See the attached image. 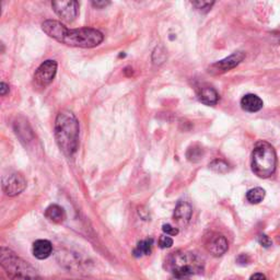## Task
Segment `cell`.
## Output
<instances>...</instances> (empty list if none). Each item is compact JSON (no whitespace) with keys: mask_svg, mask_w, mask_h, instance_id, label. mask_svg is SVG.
Masks as SVG:
<instances>
[{"mask_svg":"<svg viewBox=\"0 0 280 280\" xmlns=\"http://www.w3.org/2000/svg\"><path fill=\"white\" fill-rule=\"evenodd\" d=\"M42 30L55 41L71 47L92 48L103 42V34L95 29H68L56 20H46L42 24Z\"/></svg>","mask_w":280,"mask_h":280,"instance_id":"6da1fadb","label":"cell"},{"mask_svg":"<svg viewBox=\"0 0 280 280\" xmlns=\"http://www.w3.org/2000/svg\"><path fill=\"white\" fill-rule=\"evenodd\" d=\"M79 122L70 110L58 113L55 122V138L63 152L71 158L79 145Z\"/></svg>","mask_w":280,"mask_h":280,"instance_id":"7a4b0ae2","label":"cell"},{"mask_svg":"<svg viewBox=\"0 0 280 280\" xmlns=\"http://www.w3.org/2000/svg\"><path fill=\"white\" fill-rule=\"evenodd\" d=\"M277 155L273 147L266 141H258L252 152V171L260 179H267L275 173Z\"/></svg>","mask_w":280,"mask_h":280,"instance_id":"3957f363","label":"cell"},{"mask_svg":"<svg viewBox=\"0 0 280 280\" xmlns=\"http://www.w3.org/2000/svg\"><path fill=\"white\" fill-rule=\"evenodd\" d=\"M165 263L166 268L177 278L184 279L187 276L197 275L204 271L203 259L190 252L173 253Z\"/></svg>","mask_w":280,"mask_h":280,"instance_id":"277c9868","label":"cell"},{"mask_svg":"<svg viewBox=\"0 0 280 280\" xmlns=\"http://www.w3.org/2000/svg\"><path fill=\"white\" fill-rule=\"evenodd\" d=\"M57 73V63L55 61H46L38 67L34 74V83L38 88H46L54 80Z\"/></svg>","mask_w":280,"mask_h":280,"instance_id":"5b68a950","label":"cell"},{"mask_svg":"<svg viewBox=\"0 0 280 280\" xmlns=\"http://www.w3.org/2000/svg\"><path fill=\"white\" fill-rule=\"evenodd\" d=\"M55 14L60 17L62 20L66 22H73L79 14V4L75 0L69 2H53L51 3Z\"/></svg>","mask_w":280,"mask_h":280,"instance_id":"8992f818","label":"cell"},{"mask_svg":"<svg viewBox=\"0 0 280 280\" xmlns=\"http://www.w3.org/2000/svg\"><path fill=\"white\" fill-rule=\"evenodd\" d=\"M27 187V181L20 173H12L3 182V190L8 196H17L21 194Z\"/></svg>","mask_w":280,"mask_h":280,"instance_id":"52a82bcc","label":"cell"},{"mask_svg":"<svg viewBox=\"0 0 280 280\" xmlns=\"http://www.w3.org/2000/svg\"><path fill=\"white\" fill-rule=\"evenodd\" d=\"M244 57H245V55L243 51H236V53H233L229 57L225 58V60L211 65L212 70H210V71L211 73H213L214 71L216 74L225 73V71H228L234 67H237L238 65L244 60Z\"/></svg>","mask_w":280,"mask_h":280,"instance_id":"ba28073f","label":"cell"},{"mask_svg":"<svg viewBox=\"0 0 280 280\" xmlns=\"http://www.w3.org/2000/svg\"><path fill=\"white\" fill-rule=\"evenodd\" d=\"M206 247L208 252L212 254L213 256L219 257L222 256L228 251L229 245H228V241L223 236H221V234H212V236L208 239Z\"/></svg>","mask_w":280,"mask_h":280,"instance_id":"9c48e42d","label":"cell"},{"mask_svg":"<svg viewBox=\"0 0 280 280\" xmlns=\"http://www.w3.org/2000/svg\"><path fill=\"white\" fill-rule=\"evenodd\" d=\"M193 214V208L187 201H179L173 213L174 221L179 226H186L190 222Z\"/></svg>","mask_w":280,"mask_h":280,"instance_id":"30bf717a","label":"cell"},{"mask_svg":"<svg viewBox=\"0 0 280 280\" xmlns=\"http://www.w3.org/2000/svg\"><path fill=\"white\" fill-rule=\"evenodd\" d=\"M11 280H43L30 264H25L20 269L10 273Z\"/></svg>","mask_w":280,"mask_h":280,"instance_id":"8fae6325","label":"cell"},{"mask_svg":"<svg viewBox=\"0 0 280 280\" xmlns=\"http://www.w3.org/2000/svg\"><path fill=\"white\" fill-rule=\"evenodd\" d=\"M263 100L255 94H246L242 97V100H241V106H242V108L246 110V112L250 113L258 112L259 109L263 108Z\"/></svg>","mask_w":280,"mask_h":280,"instance_id":"7c38bea8","label":"cell"},{"mask_svg":"<svg viewBox=\"0 0 280 280\" xmlns=\"http://www.w3.org/2000/svg\"><path fill=\"white\" fill-rule=\"evenodd\" d=\"M53 252V245L47 240H37L33 244V255L37 259H46Z\"/></svg>","mask_w":280,"mask_h":280,"instance_id":"4fadbf2b","label":"cell"},{"mask_svg":"<svg viewBox=\"0 0 280 280\" xmlns=\"http://www.w3.org/2000/svg\"><path fill=\"white\" fill-rule=\"evenodd\" d=\"M198 99L206 105H214L219 101V94L216 90L211 87H204L199 90Z\"/></svg>","mask_w":280,"mask_h":280,"instance_id":"5bb4252c","label":"cell"},{"mask_svg":"<svg viewBox=\"0 0 280 280\" xmlns=\"http://www.w3.org/2000/svg\"><path fill=\"white\" fill-rule=\"evenodd\" d=\"M45 217L48 219L50 222L54 223H62L66 219V212L61 206L58 205H50L45 210Z\"/></svg>","mask_w":280,"mask_h":280,"instance_id":"9a60e30c","label":"cell"},{"mask_svg":"<svg viewBox=\"0 0 280 280\" xmlns=\"http://www.w3.org/2000/svg\"><path fill=\"white\" fill-rule=\"evenodd\" d=\"M152 244L153 240L152 239H147L144 241H140V242L137 244L136 249L134 250V255L136 257H141L145 255H149L151 253L152 250Z\"/></svg>","mask_w":280,"mask_h":280,"instance_id":"2e32d148","label":"cell"},{"mask_svg":"<svg viewBox=\"0 0 280 280\" xmlns=\"http://www.w3.org/2000/svg\"><path fill=\"white\" fill-rule=\"evenodd\" d=\"M265 190L262 187H255L246 193V199L251 204H259L265 198Z\"/></svg>","mask_w":280,"mask_h":280,"instance_id":"e0dca14e","label":"cell"},{"mask_svg":"<svg viewBox=\"0 0 280 280\" xmlns=\"http://www.w3.org/2000/svg\"><path fill=\"white\" fill-rule=\"evenodd\" d=\"M186 157L191 162H198L204 157L203 148L198 145H194V146L190 147L186 152Z\"/></svg>","mask_w":280,"mask_h":280,"instance_id":"ac0fdd59","label":"cell"},{"mask_svg":"<svg viewBox=\"0 0 280 280\" xmlns=\"http://www.w3.org/2000/svg\"><path fill=\"white\" fill-rule=\"evenodd\" d=\"M209 167L211 169L212 171L217 172L219 174H225V173L229 171V164H228L226 161L219 160V159L212 161L211 163L209 164Z\"/></svg>","mask_w":280,"mask_h":280,"instance_id":"d6986e66","label":"cell"},{"mask_svg":"<svg viewBox=\"0 0 280 280\" xmlns=\"http://www.w3.org/2000/svg\"><path fill=\"white\" fill-rule=\"evenodd\" d=\"M214 3L213 2H193L192 5L194 7H196V9L201 10V11H208Z\"/></svg>","mask_w":280,"mask_h":280,"instance_id":"ffe728a7","label":"cell"},{"mask_svg":"<svg viewBox=\"0 0 280 280\" xmlns=\"http://www.w3.org/2000/svg\"><path fill=\"white\" fill-rule=\"evenodd\" d=\"M173 245V240L167 236H161L159 240V246L161 249H170Z\"/></svg>","mask_w":280,"mask_h":280,"instance_id":"44dd1931","label":"cell"},{"mask_svg":"<svg viewBox=\"0 0 280 280\" xmlns=\"http://www.w3.org/2000/svg\"><path fill=\"white\" fill-rule=\"evenodd\" d=\"M162 230H163V232L166 234V236L175 237V236H178V234H179L178 228H174L171 225H164L163 227H162Z\"/></svg>","mask_w":280,"mask_h":280,"instance_id":"7402d4cb","label":"cell"},{"mask_svg":"<svg viewBox=\"0 0 280 280\" xmlns=\"http://www.w3.org/2000/svg\"><path fill=\"white\" fill-rule=\"evenodd\" d=\"M257 240H258V243L263 247H269L272 244L271 240L269 239V237H267L266 234H260Z\"/></svg>","mask_w":280,"mask_h":280,"instance_id":"603a6c76","label":"cell"},{"mask_svg":"<svg viewBox=\"0 0 280 280\" xmlns=\"http://www.w3.org/2000/svg\"><path fill=\"white\" fill-rule=\"evenodd\" d=\"M237 262L240 265H246L250 263V257L246 255V254H241V255L237 258Z\"/></svg>","mask_w":280,"mask_h":280,"instance_id":"cb8c5ba5","label":"cell"},{"mask_svg":"<svg viewBox=\"0 0 280 280\" xmlns=\"http://www.w3.org/2000/svg\"><path fill=\"white\" fill-rule=\"evenodd\" d=\"M109 5V2H92V6L95 8H99V9H102V8H105L106 6Z\"/></svg>","mask_w":280,"mask_h":280,"instance_id":"d4e9b609","label":"cell"},{"mask_svg":"<svg viewBox=\"0 0 280 280\" xmlns=\"http://www.w3.org/2000/svg\"><path fill=\"white\" fill-rule=\"evenodd\" d=\"M250 280H267V278H266L264 273L256 272V273H254V275H252Z\"/></svg>","mask_w":280,"mask_h":280,"instance_id":"484cf974","label":"cell"},{"mask_svg":"<svg viewBox=\"0 0 280 280\" xmlns=\"http://www.w3.org/2000/svg\"><path fill=\"white\" fill-rule=\"evenodd\" d=\"M8 91H9V86H8V84H6L5 82L0 83V94L6 95V93H7Z\"/></svg>","mask_w":280,"mask_h":280,"instance_id":"4316f807","label":"cell"},{"mask_svg":"<svg viewBox=\"0 0 280 280\" xmlns=\"http://www.w3.org/2000/svg\"><path fill=\"white\" fill-rule=\"evenodd\" d=\"M63 280H70V279H63Z\"/></svg>","mask_w":280,"mask_h":280,"instance_id":"83f0119b","label":"cell"}]
</instances>
